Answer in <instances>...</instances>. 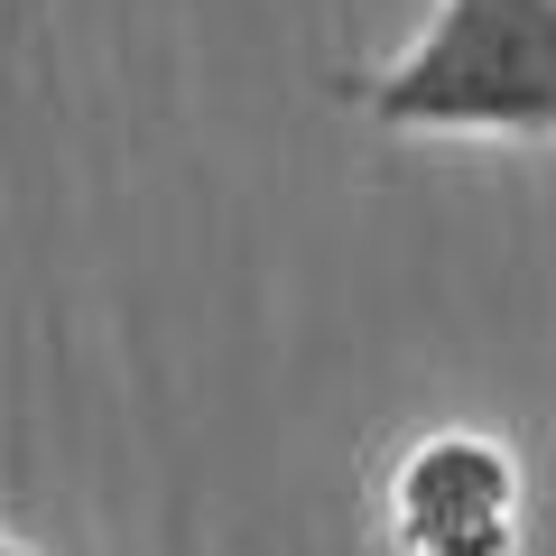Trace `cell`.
<instances>
[{
    "label": "cell",
    "instance_id": "obj_1",
    "mask_svg": "<svg viewBox=\"0 0 556 556\" xmlns=\"http://www.w3.org/2000/svg\"><path fill=\"white\" fill-rule=\"evenodd\" d=\"M334 102L399 139H556V0H437L417 47Z\"/></svg>",
    "mask_w": 556,
    "mask_h": 556
},
{
    "label": "cell",
    "instance_id": "obj_2",
    "mask_svg": "<svg viewBox=\"0 0 556 556\" xmlns=\"http://www.w3.org/2000/svg\"><path fill=\"white\" fill-rule=\"evenodd\" d=\"M399 556H519L529 529V473L501 437L482 427H437L390 464L380 492Z\"/></svg>",
    "mask_w": 556,
    "mask_h": 556
},
{
    "label": "cell",
    "instance_id": "obj_3",
    "mask_svg": "<svg viewBox=\"0 0 556 556\" xmlns=\"http://www.w3.org/2000/svg\"><path fill=\"white\" fill-rule=\"evenodd\" d=\"M0 556H38V547H20V538H10V529H0Z\"/></svg>",
    "mask_w": 556,
    "mask_h": 556
}]
</instances>
